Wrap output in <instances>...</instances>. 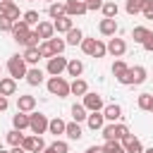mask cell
Returning <instances> with one entry per match:
<instances>
[{
	"label": "cell",
	"mask_w": 153,
	"mask_h": 153,
	"mask_svg": "<svg viewBox=\"0 0 153 153\" xmlns=\"http://www.w3.org/2000/svg\"><path fill=\"white\" fill-rule=\"evenodd\" d=\"M7 69H10V76H12V79H22V76H26V62H24V57L12 55V57L7 60Z\"/></svg>",
	"instance_id": "1"
},
{
	"label": "cell",
	"mask_w": 153,
	"mask_h": 153,
	"mask_svg": "<svg viewBox=\"0 0 153 153\" xmlns=\"http://www.w3.org/2000/svg\"><path fill=\"white\" fill-rule=\"evenodd\" d=\"M48 91H50L53 96H57V98H67V96H69V84H67L62 76H50Z\"/></svg>",
	"instance_id": "2"
},
{
	"label": "cell",
	"mask_w": 153,
	"mask_h": 153,
	"mask_svg": "<svg viewBox=\"0 0 153 153\" xmlns=\"http://www.w3.org/2000/svg\"><path fill=\"white\" fill-rule=\"evenodd\" d=\"M29 129L38 136V134H43L45 129H48V117L43 115V112H33V115H29Z\"/></svg>",
	"instance_id": "3"
},
{
	"label": "cell",
	"mask_w": 153,
	"mask_h": 153,
	"mask_svg": "<svg viewBox=\"0 0 153 153\" xmlns=\"http://www.w3.org/2000/svg\"><path fill=\"white\" fill-rule=\"evenodd\" d=\"M127 134H129V129H127L124 124H108V127H103V136H105L108 141H110V139H115V141H117V139H124Z\"/></svg>",
	"instance_id": "4"
},
{
	"label": "cell",
	"mask_w": 153,
	"mask_h": 153,
	"mask_svg": "<svg viewBox=\"0 0 153 153\" xmlns=\"http://www.w3.org/2000/svg\"><path fill=\"white\" fill-rule=\"evenodd\" d=\"M29 24L26 22H14L12 24V36H14V41L17 43H22V45H26V38H29Z\"/></svg>",
	"instance_id": "5"
},
{
	"label": "cell",
	"mask_w": 153,
	"mask_h": 153,
	"mask_svg": "<svg viewBox=\"0 0 153 153\" xmlns=\"http://www.w3.org/2000/svg\"><path fill=\"white\" fill-rule=\"evenodd\" d=\"M65 69H67V57H62V55H53V57L48 60V72H50L53 76H60Z\"/></svg>",
	"instance_id": "6"
},
{
	"label": "cell",
	"mask_w": 153,
	"mask_h": 153,
	"mask_svg": "<svg viewBox=\"0 0 153 153\" xmlns=\"http://www.w3.org/2000/svg\"><path fill=\"white\" fill-rule=\"evenodd\" d=\"M22 146H24V151L26 153H41L43 148H45V143H43V139L41 136H24V141H22Z\"/></svg>",
	"instance_id": "7"
},
{
	"label": "cell",
	"mask_w": 153,
	"mask_h": 153,
	"mask_svg": "<svg viewBox=\"0 0 153 153\" xmlns=\"http://www.w3.org/2000/svg\"><path fill=\"white\" fill-rule=\"evenodd\" d=\"M0 14H5L10 22H17L19 19V7L12 0H0Z\"/></svg>",
	"instance_id": "8"
},
{
	"label": "cell",
	"mask_w": 153,
	"mask_h": 153,
	"mask_svg": "<svg viewBox=\"0 0 153 153\" xmlns=\"http://www.w3.org/2000/svg\"><path fill=\"white\" fill-rule=\"evenodd\" d=\"M65 12H67V17H74V14H86L88 10H86L84 0H67L65 2Z\"/></svg>",
	"instance_id": "9"
},
{
	"label": "cell",
	"mask_w": 153,
	"mask_h": 153,
	"mask_svg": "<svg viewBox=\"0 0 153 153\" xmlns=\"http://www.w3.org/2000/svg\"><path fill=\"white\" fill-rule=\"evenodd\" d=\"M84 108L86 110H91V112H96V110H100L103 108V98L98 96V93H84Z\"/></svg>",
	"instance_id": "10"
},
{
	"label": "cell",
	"mask_w": 153,
	"mask_h": 153,
	"mask_svg": "<svg viewBox=\"0 0 153 153\" xmlns=\"http://www.w3.org/2000/svg\"><path fill=\"white\" fill-rule=\"evenodd\" d=\"M122 141H124V146H122V148H124V153H143V146H141V141H139L136 136L127 134Z\"/></svg>",
	"instance_id": "11"
},
{
	"label": "cell",
	"mask_w": 153,
	"mask_h": 153,
	"mask_svg": "<svg viewBox=\"0 0 153 153\" xmlns=\"http://www.w3.org/2000/svg\"><path fill=\"white\" fill-rule=\"evenodd\" d=\"M105 48H108V53H110V55L120 57V55H124V50H127V43H124L122 38H110V43H108Z\"/></svg>",
	"instance_id": "12"
},
{
	"label": "cell",
	"mask_w": 153,
	"mask_h": 153,
	"mask_svg": "<svg viewBox=\"0 0 153 153\" xmlns=\"http://www.w3.org/2000/svg\"><path fill=\"white\" fill-rule=\"evenodd\" d=\"M127 79H129V84H143L146 81V69L143 67H129Z\"/></svg>",
	"instance_id": "13"
},
{
	"label": "cell",
	"mask_w": 153,
	"mask_h": 153,
	"mask_svg": "<svg viewBox=\"0 0 153 153\" xmlns=\"http://www.w3.org/2000/svg\"><path fill=\"white\" fill-rule=\"evenodd\" d=\"M36 108V98L33 96H19V100H17V110L19 112H31Z\"/></svg>",
	"instance_id": "14"
},
{
	"label": "cell",
	"mask_w": 153,
	"mask_h": 153,
	"mask_svg": "<svg viewBox=\"0 0 153 153\" xmlns=\"http://www.w3.org/2000/svg\"><path fill=\"white\" fill-rule=\"evenodd\" d=\"M17 91V79L7 76V79H0V96H14Z\"/></svg>",
	"instance_id": "15"
},
{
	"label": "cell",
	"mask_w": 153,
	"mask_h": 153,
	"mask_svg": "<svg viewBox=\"0 0 153 153\" xmlns=\"http://www.w3.org/2000/svg\"><path fill=\"white\" fill-rule=\"evenodd\" d=\"M98 29H100V33H103V36H115V33H117V22H115V19H110V17H105V19L100 22V26H98Z\"/></svg>",
	"instance_id": "16"
},
{
	"label": "cell",
	"mask_w": 153,
	"mask_h": 153,
	"mask_svg": "<svg viewBox=\"0 0 153 153\" xmlns=\"http://www.w3.org/2000/svg\"><path fill=\"white\" fill-rule=\"evenodd\" d=\"M127 72H129V67H127L122 60H117V62L112 65V74L117 76V81H120V84H127Z\"/></svg>",
	"instance_id": "17"
},
{
	"label": "cell",
	"mask_w": 153,
	"mask_h": 153,
	"mask_svg": "<svg viewBox=\"0 0 153 153\" xmlns=\"http://www.w3.org/2000/svg\"><path fill=\"white\" fill-rule=\"evenodd\" d=\"M103 117L115 122V120H120V117H122V108H120V105H115V103H112V105H105V108H103Z\"/></svg>",
	"instance_id": "18"
},
{
	"label": "cell",
	"mask_w": 153,
	"mask_h": 153,
	"mask_svg": "<svg viewBox=\"0 0 153 153\" xmlns=\"http://www.w3.org/2000/svg\"><path fill=\"white\" fill-rule=\"evenodd\" d=\"M86 122H88V127L96 131V129H103V122H105V117L96 110V112H91V115H86Z\"/></svg>",
	"instance_id": "19"
},
{
	"label": "cell",
	"mask_w": 153,
	"mask_h": 153,
	"mask_svg": "<svg viewBox=\"0 0 153 153\" xmlns=\"http://www.w3.org/2000/svg\"><path fill=\"white\" fill-rule=\"evenodd\" d=\"M86 91H88V86H86V81H84V79H79V76L69 84V93H74V96H84Z\"/></svg>",
	"instance_id": "20"
},
{
	"label": "cell",
	"mask_w": 153,
	"mask_h": 153,
	"mask_svg": "<svg viewBox=\"0 0 153 153\" xmlns=\"http://www.w3.org/2000/svg\"><path fill=\"white\" fill-rule=\"evenodd\" d=\"M65 134H67L72 141H79V139H81V127H79V122H69V124H65Z\"/></svg>",
	"instance_id": "21"
},
{
	"label": "cell",
	"mask_w": 153,
	"mask_h": 153,
	"mask_svg": "<svg viewBox=\"0 0 153 153\" xmlns=\"http://www.w3.org/2000/svg\"><path fill=\"white\" fill-rule=\"evenodd\" d=\"M26 81H29L31 86H38V84L43 81V72H41L38 67H33V69H26Z\"/></svg>",
	"instance_id": "22"
},
{
	"label": "cell",
	"mask_w": 153,
	"mask_h": 153,
	"mask_svg": "<svg viewBox=\"0 0 153 153\" xmlns=\"http://www.w3.org/2000/svg\"><path fill=\"white\" fill-rule=\"evenodd\" d=\"M12 124H14V129H19V131H22V129H26V127H29V115L17 110V115L12 117Z\"/></svg>",
	"instance_id": "23"
},
{
	"label": "cell",
	"mask_w": 153,
	"mask_h": 153,
	"mask_svg": "<svg viewBox=\"0 0 153 153\" xmlns=\"http://www.w3.org/2000/svg\"><path fill=\"white\" fill-rule=\"evenodd\" d=\"M53 29H55V31H69V29H72V19H69L67 14H65V17H57L55 24H53Z\"/></svg>",
	"instance_id": "24"
},
{
	"label": "cell",
	"mask_w": 153,
	"mask_h": 153,
	"mask_svg": "<svg viewBox=\"0 0 153 153\" xmlns=\"http://www.w3.org/2000/svg\"><path fill=\"white\" fill-rule=\"evenodd\" d=\"M53 24H48V22H38V29H36V33L41 36V38H53Z\"/></svg>",
	"instance_id": "25"
},
{
	"label": "cell",
	"mask_w": 153,
	"mask_h": 153,
	"mask_svg": "<svg viewBox=\"0 0 153 153\" xmlns=\"http://www.w3.org/2000/svg\"><path fill=\"white\" fill-rule=\"evenodd\" d=\"M81 38H84V33H81V29H69L67 31V41L65 43H69V45H76V43H81Z\"/></svg>",
	"instance_id": "26"
},
{
	"label": "cell",
	"mask_w": 153,
	"mask_h": 153,
	"mask_svg": "<svg viewBox=\"0 0 153 153\" xmlns=\"http://www.w3.org/2000/svg\"><path fill=\"white\" fill-rule=\"evenodd\" d=\"M148 33H151V31H148L146 26H134V31H131V38H134L136 43H143V41L148 38Z\"/></svg>",
	"instance_id": "27"
},
{
	"label": "cell",
	"mask_w": 153,
	"mask_h": 153,
	"mask_svg": "<svg viewBox=\"0 0 153 153\" xmlns=\"http://www.w3.org/2000/svg\"><path fill=\"white\" fill-rule=\"evenodd\" d=\"M22 57H24V62H29V65H36V62L41 60V53H38V48H26V53H24Z\"/></svg>",
	"instance_id": "28"
},
{
	"label": "cell",
	"mask_w": 153,
	"mask_h": 153,
	"mask_svg": "<svg viewBox=\"0 0 153 153\" xmlns=\"http://www.w3.org/2000/svg\"><path fill=\"white\" fill-rule=\"evenodd\" d=\"M48 14H50L53 19H57V17H65L67 12H65V5H62V2H53V5L48 7Z\"/></svg>",
	"instance_id": "29"
},
{
	"label": "cell",
	"mask_w": 153,
	"mask_h": 153,
	"mask_svg": "<svg viewBox=\"0 0 153 153\" xmlns=\"http://www.w3.org/2000/svg\"><path fill=\"white\" fill-rule=\"evenodd\" d=\"M67 72H69V76H79L81 72H84V65L79 62V60H72V62H67Z\"/></svg>",
	"instance_id": "30"
},
{
	"label": "cell",
	"mask_w": 153,
	"mask_h": 153,
	"mask_svg": "<svg viewBox=\"0 0 153 153\" xmlns=\"http://www.w3.org/2000/svg\"><path fill=\"white\" fill-rule=\"evenodd\" d=\"M48 43H50V50H53V55H60L62 50H65V41L62 38H48Z\"/></svg>",
	"instance_id": "31"
},
{
	"label": "cell",
	"mask_w": 153,
	"mask_h": 153,
	"mask_svg": "<svg viewBox=\"0 0 153 153\" xmlns=\"http://www.w3.org/2000/svg\"><path fill=\"white\" fill-rule=\"evenodd\" d=\"M72 117H74V122H84L86 120V108L84 105H72Z\"/></svg>",
	"instance_id": "32"
},
{
	"label": "cell",
	"mask_w": 153,
	"mask_h": 153,
	"mask_svg": "<svg viewBox=\"0 0 153 153\" xmlns=\"http://www.w3.org/2000/svg\"><path fill=\"white\" fill-rule=\"evenodd\" d=\"M48 129H50L53 134H65V122H62L60 117H55V120L48 122Z\"/></svg>",
	"instance_id": "33"
},
{
	"label": "cell",
	"mask_w": 153,
	"mask_h": 153,
	"mask_svg": "<svg viewBox=\"0 0 153 153\" xmlns=\"http://www.w3.org/2000/svg\"><path fill=\"white\" fill-rule=\"evenodd\" d=\"M7 141H10L12 146H22V141H24V134H22L19 129H12V131H7Z\"/></svg>",
	"instance_id": "34"
},
{
	"label": "cell",
	"mask_w": 153,
	"mask_h": 153,
	"mask_svg": "<svg viewBox=\"0 0 153 153\" xmlns=\"http://www.w3.org/2000/svg\"><path fill=\"white\" fill-rule=\"evenodd\" d=\"M100 10H103V14H105V17H110V19H115V17H117V2H103V7H100Z\"/></svg>",
	"instance_id": "35"
},
{
	"label": "cell",
	"mask_w": 153,
	"mask_h": 153,
	"mask_svg": "<svg viewBox=\"0 0 153 153\" xmlns=\"http://www.w3.org/2000/svg\"><path fill=\"white\" fill-rule=\"evenodd\" d=\"M143 2H146V0H127V7H124V10H127L129 14H136V12H141Z\"/></svg>",
	"instance_id": "36"
},
{
	"label": "cell",
	"mask_w": 153,
	"mask_h": 153,
	"mask_svg": "<svg viewBox=\"0 0 153 153\" xmlns=\"http://www.w3.org/2000/svg\"><path fill=\"white\" fill-rule=\"evenodd\" d=\"M151 105H153V96L151 93H141L139 96V108L141 110H151Z\"/></svg>",
	"instance_id": "37"
},
{
	"label": "cell",
	"mask_w": 153,
	"mask_h": 153,
	"mask_svg": "<svg viewBox=\"0 0 153 153\" xmlns=\"http://www.w3.org/2000/svg\"><path fill=\"white\" fill-rule=\"evenodd\" d=\"M93 48H96V38H81V50H84L86 55H91Z\"/></svg>",
	"instance_id": "38"
},
{
	"label": "cell",
	"mask_w": 153,
	"mask_h": 153,
	"mask_svg": "<svg viewBox=\"0 0 153 153\" xmlns=\"http://www.w3.org/2000/svg\"><path fill=\"white\" fill-rule=\"evenodd\" d=\"M105 153H124V148H122L115 139H110V141L105 143Z\"/></svg>",
	"instance_id": "39"
},
{
	"label": "cell",
	"mask_w": 153,
	"mask_h": 153,
	"mask_svg": "<svg viewBox=\"0 0 153 153\" xmlns=\"http://www.w3.org/2000/svg\"><path fill=\"white\" fill-rule=\"evenodd\" d=\"M24 22H26L29 26H31V24H38V12H36V10H29V12L24 14Z\"/></svg>",
	"instance_id": "40"
},
{
	"label": "cell",
	"mask_w": 153,
	"mask_h": 153,
	"mask_svg": "<svg viewBox=\"0 0 153 153\" xmlns=\"http://www.w3.org/2000/svg\"><path fill=\"white\" fill-rule=\"evenodd\" d=\"M38 41H41V36H38L36 31H31L29 38H26V48H38Z\"/></svg>",
	"instance_id": "41"
},
{
	"label": "cell",
	"mask_w": 153,
	"mask_h": 153,
	"mask_svg": "<svg viewBox=\"0 0 153 153\" xmlns=\"http://www.w3.org/2000/svg\"><path fill=\"white\" fill-rule=\"evenodd\" d=\"M50 148H53V153H69V146H67L65 141H55Z\"/></svg>",
	"instance_id": "42"
},
{
	"label": "cell",
	"mask_w": 153,
	"mask_h": 153,
	"mask_svg": "<svg viewBox=\"0 0 153 153\" xmlns=\"http://www.w3.org/2000/svg\"><path fill=\"white\" fill-rule=\"evenodd\" d=\"M141 12H143V17H146V19H153V0H146V2H143V7H141Z\"/></svg>",
	"instance_id": "43"
},
{
	"label": "cell",
	"mask_w": 153,
	"mask_h": 153,
	"mask_svg": "<svg viewBox=\"0 0 153 153\" xmlns=\"http://www.w3.org/2000/svg\"><path fill=\"white\" fill-rule=\"evenodd\" d=\"M105 53H108V48H105L100 41H96V48H93V53H91V55H93V57H103Z\"/></svg>",
	"instance_id": "44"
},
{
	"label": "cell",
	"mask_w": 153,
	"mask_h": 153,
	"mask_svg": "<svg viewBox=\"0 0 153 153\" xmlns=\"http://www.w3.org/2000/svg\"><path fill=\"white\" fill-rule=\"evenodd\" d=\"M38 53H41V57H53V50H50V43H43V45H38Z\"/></svg>",
	"instance_id": "45"
},
{
	"label": "cell",
	"mask_w": 153,
	"mask_h": 153,
	"mask_svg": "<svg viewBox=\"0 0 153 153\" xmlns=\"http://www.w3.org/2000/svg\"><path fill=\"white\" fill-rule=\"evenodd\" d=\"M12 24L14 22H10L5 14H0V31H12Z\"/></svg>",
	"instance_id": "46"
},
{
	"label": "cell",
	"mask_w": 153,
	"mask_h": 153,
	"mask_svg": "<svg viewBox=\"0 0 153 153\" xmlns=\"http://www.w3.org/2000/svg\"><path fill=\"white\" fill-rule=\"evenodd\" d=\"M86 2V10H98V7H103V0H84Z\"/></svg>",
	"instance_id": "47"
},
{
	"label": "cell",
	"mask_w": 153,
	"mask_h": 153,
	"mask_svg": "<svg viewBox=\"0 0 153 153\" xmlns=\"http://www.w3.org/2000/svg\"><path fill=\"white\" fill-rule=\"evenodd\" d=\"M143 45V50H148V53H153V33H148V38L141 43Z\"/></svg>",
	"instance_id": "48"
},
{
	"label": "cell",
	"mask_w": 153,
	"mask_h": 153,
	"mask_svg": "<svg viewBox=\"0 0 153 153\" xmlns=\"http://www.w3.org/2000/svg\"><path fill=\"white\" fill-rule=\"evenodd\" d=\"M86 153H105V146H91Z\"/></svg>",
	"instance_id": "49"
},
{
	"label": "cell",
	"mask_w": 153,
	"mask_h": 153,
	"mask_svg": "<svg viewBox=\"0 0 153 153\" xmlns=\"http://www.w3.org/2000/svg\"><path fill=\"white\" fill-rule=\"evenodd\" d=\"M7 105H10V103H7V98H5V96H0V110H7Z\"/></svg>",
	"instance_id": "50"
},
{
	"label": "cell",
	"mask_w": 153,
	"mask_h": 153,
	"mask_svg": "<svg viewBox=\"0 0 153 153\" xmlns=\"http://www.w3.org/2000/svg\"><path fill=\"white\" fill-rule=\"evenodd\" d=\"M10 153H26V151H24V146H14Z\"/></svg>",
	"instance_id": "51"
},
{
	"label": "cell",
	"mask_w": 153,
	"mask_h": 153,
	"mask_svg": "<svg viewBox=\"0 0 153 153\" xmlns=\"http://www.w3.org/2000/svg\"><path fill=\"white\" fill-rule=\"evenodd\" d=\"M41 153H53V148H50V146H48V148H43V151H41Z\"/></svg>",
	"instance_id": "52"
},
{
	"label": "cell",
	"mask_w": 153,
	"mask_h": 153,
	"mask_svg": "<svg viewBox=\"0 0 153 153\" xmlns=\"http://www.w3.org/2000/svg\"><path fill=\"white\" fill-rule=\"evenodd\" d=\"M143 153H153V148H148V151H143Z\"/></svg>",
	"instance_id": "53"
},
{
	"label": "cell",
	"mask_w": 153,
	"mask_h": 153,
	"mask_svg": "<svg viewBox=\"0 0 153 153\" xmlns=\"http://www.w3.org/2000/svg\"><path fill=\"white\" fill-rule=\"evenodd\" d=\"M151 112H153V105H151Z\"/></svg>",
	"instance_id": "54"
},
{
	"label": "cell",
	"mask_w": 153,
	"mask_h": 153,
	"mask_svg": "<svg viewBox=\"0 0 153 153\" xmlns=\"http://www.w3.org/2000/svg\"><path fill=\"white\" fill-rule=\"evenodd\" d=\"M0 153H7V151H0Z\"/></svg>",
	"instance_id": "55"
},
{
	"label": "cell",
	"mask_w": 153,
	"mask_h": 153,
	"mask_svg": "<svg viewBox=\"0 0 153 153\" xmlns=\"http://www.w3.org/2000/svg\"><path fill=\"white\" fill-rule=\"evenodd\" d=\"M29 2H33V0H29Z\"/></svg>",
	"instance_id": "56"
},
{
	"label": "cell",
	"mask_w": 153,
	"mask_h": 153,
	"mask_svg": "<svg viewBox=\"0 0 153 153\" xmlns=\"http://www.w3.org/2000/svg\"><path fill=\"white\" fill-rule=\"evenodd\" d=\"M50 2H53V0H50Z\"/></svg>",
	"instance_id": "57"
}]
</instances>
